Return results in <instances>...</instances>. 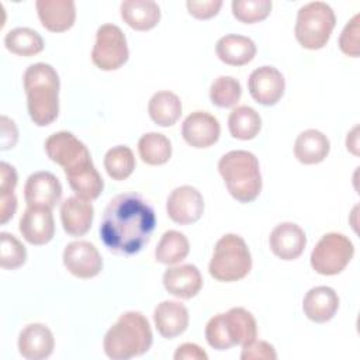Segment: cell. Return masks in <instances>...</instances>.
Listing matches in <instances>:
<instances>
[{
	"mask_svg": "<svg viewBox=\"0 0 360 360\" xmlns=\"http://www.w3.org/2000/svg\"><path fill=\"white\" fill-rule=\"evenodd\" d=\"M138 153L143 163L160 166L169 162L172 156V142L163 134L148 132L138 141Z\"/></svg>",
	"mask_w": 360,
	"mask_h": 360,
	"instance_id": "obj_31",
	"label": "cell"
},
{
	"mask_svg": "<svg viewBox=\"0 0 360 360\" xmlns=\"http://www.w3.org/2000/svg\"><path fill=\"white\" fill-rule=\"evenodd\" d=\"M135 156L134 152L125 146L118 145L107 150L104 156V169L107 174L117 181L128 179L135 170Z\"/></svg>",
	"mask_w": 360,
	"mask_h": 360,
	"instance_id": "obj_33",
	"label": "cell"
},
{
	"mask_svg": "<svg viewBox=\"0 0 360 360\" xmlns=\"http://www.w3.org/2000/svg\"><path fill=\"white\" fill-rule=\"evenodd\" d=\"M302 309L308 319L316 323L330 321L339 309V295L328 285L312 287L304 297Z\"/></svg>",
	"mask_w": 360,
	"mask_h": 360,
	"instance_id": "obj_22",
	"label": "cell"
},
{
	"mask_svg": "<svg viewBox=\"0 0 360 360\" xmlns=\"http://www.w3.org/2000/svg\"><path fill=\"white\" fill-rule=\"evenodd\" d=\"M30 118L38 127L52 124L59 115L60 82L55 68L38 62L30 65L22 75Z\"/></svg>",
	"mask_w": 360,
	"mask_h": 360,
	"instance_id": "obj_2",
	"label": "cell"
},
{
	"mask_svg": "<svg viewBox=\"0 0 360 360\" xmlns=\"http://www.w3.org/2000/svg\"><path fill=\"white\" fill-rule=\"evenodd\" d=\"M152 342L153 335L146 316L138 311H128L107 330L103 349L108 359L128 360L145 354Z\"/></svg>",
	"mask_w": 360,
	"mask_h": 360,
	"instance_id": "obj_3",
	"label": "cell"
},
{
	"mask_svg": "<svg viewBox=\"0 0 360 360\" xmlns=\"http://www.w3.org/2000/svg\"><path fill=\"white\" fill-rule=\"evenodd\" d=\"M221 134L218 120L207 111H194L186 117L181 125L183 139L193 148L204 149L212 146Z\"/></svg>",
	"mask_w": 360,
	"mask_h": 360,
	"instance_id": "obj_15",
	"label": "cell"
},
{
	"mask_svg": "<svg viewBox=\"0 0 360 360\" xmlns=\"http://www.w3.org/2000/svg\"><path fill=\"white\" fill-rule=\"evenodd\" d=\"M18 352L27 360L48 359L55 347L51 329L44 323H30L18 335Z\"/></svg>",
	"mask_w": 360,
	"mask_h": 360,
	"instance_id": "obj_18",
	"label": "cell"
},
{
	"mask_svg": "<svg viewBox=\"0 0 360 360\" xmlns=\"http://www.w3.org/2000/svg\"><path fill=\"white\" fill-rule=\"evenodd\" d=\"M0 266L3 269L14 270L21 267L27 260L25 246L11 233H0Z\"/></svg>",
	"mask_w": 360,
	"mask_h": 360,
	"instance_id": "obj_36",
	"label": "cell"
},
{
	"mask_svg": "<svg viewBox=\"0 0 360 360\" xmlns=\"http://www.w3.org/2000/svg\"><path fill=\"white\" fill-rule=\"evenodd\" d=\"M120 11L124 22L135 31H149L160 20V7L153 0H125Z\"/></svg>",
	"mask_w": 360,
	"mask_h": 360,
	"instance_id": "obj_25",
	"label": "cell"
},
{
	"mask_svg": "<svg viewBox=\"0 0 360 360\" xmlns=\"http://www.w3.org/2000/svg\"><path fill=\"white\" fill-rule=\"evenodd\" d=\"M242 96V86L238 79L232 76L217 77L210 87V100L219 108H229L236 105Z\"/></svg>",
	"mask_w": 360,
	"mask_h": 360,
	"instance_id": "obj_34",
	"label": "cell"
},
{
	"mask_svg": "<svg viewBox=\"0 0 360 360\" xmlns=\"http://www.w3.org/2000/svg\"><path fill=\"white\" fill-rule=\"evenodd\" d=\"M233 17L245 24H255L269 17L273 3L271 0H233L232 4Z\"/></svg>",
	"mask_w": 360,
	"mask_h": 360,
	"instance_id": "obj_35",
	"label": "cell"
},
{
	"mask_svg": "<svg viewBox=\"0 0 360 360\" xmlns=\"http://www.w3.org/2000/svg\"><path fill=\"white\" fill-rule=\"evenodd\" d=\"M335 25L332 7L323 1H311L298 10L294 34L302 48L316 51L328 44Z\"/></svg>",
	"mask_w": 360,
	"mask_h": 360,
	"instance_id": "obj_7",
	"label": "cell"
},
{
	"mask_svg": "<svg viewBox=\"0 0 360 360\" xmlns=\"http://www.w3.org/2000/svg\"><path fill=\"white\" fill-rule=\"evenodd\" d=\"M4 45L14 55L34 56L44 49V39L32 28L17 27L6 34Z\"/></svg>",
	"mask_w": 360,
	"mask_h": 360,
	"instance_id": "obj_32",
	"label": "cell"
},
{
	"mask_svg": "<svg viewBox=\"0 0 360 360\" xmlns=\"http://www.w3.org/2000/svg\"><path fill=\"white\" fill-rule=\"evenodd\" d=\"M166 212L179 225L194 224L204 214L202 194L193 186L176 187L167 197Z\"/></svg>",
	"mask_w": 360,
	"mask_h": 360,
	"instance_id": "obj_11",
	"label": "cell"
},
{
	"mask_svg": "<svg viewBox=\"0 0 360 360\" xmlns=\"http://www.w3.org/2000/svg\"><path fill=\"white\" fill-rule=\"evenodd\" d=\"M62 184L51 172H35L28 176L24 186V198L28 205L53 208L62 198Z\"/></svg>",
	"mask_w": 360,
	"mask_h": 360,
	"instance_id": "obj_16",
	"label": "cell"
},
{
	"mask_svg": "<svg viewBox=\"0 0 360 360\" xmlns=\"http://www.w3.org/2000/svg\"><path fill=\"white\" fill-rule=\"evenodd\" d=\"M218 172L229 194L239 202L255 201L262 191L257 158L249 150H231L218 162Z\"/></svg>",
	"mask_w": 360,
	"mask_h": 360,
	"instance_id": "obj_4",
	"label": "cell"
},
{
	"mask_svg": "<svg viewBox=\"0 0 360 360\" xmlns=\"http://www.w3.org/2000/svg\"><path fill=\"white\" fill-rule=\"evenodd\" d=\"M190 243L184 233L170 229L166 231L155 249V259L162 264H177L187 257Z\"/></svg>",
	"mask_w": 360,
	"mask_h": 360,
	"instance_id": "obj_30",
	"label": "cell"
},
{
	"mask_svg": "<svg viewBox=\"0 0 360 360\" xmlns=\"http://www.w3.org/2000/svg\"><path fill=\"white\" fill-rule=\"evenodd\" d=\"M17 210V197L14 193L0 194V222L6 224L13 218Z\"/></svg>",
	"mask_w": 360,
	"mask_h": 360,
	"instance_id": "obj_43",
	"label": "cell"
},
{
	"mask_svg": "<svg viewBox=\"0 0 360 360\" xmlns=\"http://www.w3.org/2000/svg\"><path fill=\"white\" fill-rule=\"evenodd\" d=\"M354 255L352 240L338 232L323 235L311 252V266L322 276H336L342 273Z\"/></svg>",
	"mask_w": 360,
	"mask_h": 360,
	"instance_id": "obj_8",
	"label": "cell"
},
{
	"mask_svg": "<svg viewBox=\"0 0 360 360\" xmlns=\"http://www.w3.org/2000/svg\"><path fill=\"white\" fill-rule=\"evenodd\" d=\"M174 360H207L208 354L195 343H183L174 352Z\"/></svg>",
	"mask_w": 360,
	"mask_h": 360,
	"instance_id": "obj_42",
	"label": "cell"
},
{
	"mask_svg": "<svg viewBox=\"0 0 360 360\" xmlns=\"http://www.w3.org/2000/svg\"><path fill=\"white\" fill-rule=\"evenodd\" d=\"M18 225L22 238L35 246L46 245L55 235V221L52 210L48 207L28 205Z\"/></svg>",
	"mask_w": 360,
	"mask_h": 360,
	"instance_id": "obj_14",
	"label": "cell"
},
{
	"mask_svg": "<svg viewBox=\"0 0 360 360\" xmlns=\"http://www.w3.org/2000/svg\"><path fill=\"white\" fill-rule=\"evenodd\" d=\"M186 7L193 17L198 20H208L218 14L219 8L222 7V0H188L186 3Z\"/></svg>",
	"mask_w": 360,
	"mask_h": 360,
	"instance_id": "obj_39",
	"label": "cell"
},
{
	"mask_svg": "<svg viewBox=\"0 0 360 360\" xmlns=\"http://www.w3.org/2000/svg\"><path fill=\"white\" fill-rule=\"evenodd\" d=\"M228 128L233 138L249 141L259 135L262 129V118L255 108L239 105L231 111L228 117Z\"/></svg>",
	"mask_w": 360,
	"mask_h": 360,
	"instance_id": "obj_29",
	"label": "cell"
},
{
	"mask_svg": "<svg viewBox=\"0 0 360 360\" xmlns=\"http://www.w3.org/2000/svg\"><path fill=\"white\" fill-rule=\"evenodd\" d=\"M17 186V172L15 169L6 163H0V194L14 193V188Z\"/></svg>",
	"mask_w": 360,
	"mask_h": 360,
	"instance_id": "obj_41",
	"label": "cell"
},
{
	"mask_svg": "<svg viewBox=\"0 0 360 360\" xmlns=\"http://www.w3.org/2000/svg\"><path fill=\"white\" fill-rule=\"evenodd\" d=\"M357 131H359V127L356 125L349 134H347V138H346V146H347V150H350L353 155H359V135H357Z\"/></svg>",
	"mask_w": 360,
	"mask_h": 360,
	"instance_id": "obj_44",
	"label": "cell"
},
{
	"mask_svg": "<svg viewBox=\"0 0 360 360\" xmlns=\"http://www.w3.org/2000/svg\"><path fill=\"white\" fill-rule=\"evenodd\" d=\"M271 252L281 260L298 259L305 246L307 236L301 226L294 222H281L273 228L269 236Z\"/></svg>",
	"mask_w": 360,
	"mask_h": 360,
	"instance_id": "obj_17",
	"label": "cell"
},
{
	"mask_svg": "<svg viewBox=\"0 0 360 360\" xmlns=\"http://www.w3.org/2000/svg\"><path fill=\"white\" fill-rule=\"evenodd\" d=\"M252 270V255L245 239L236 233H226L215 243L208 264L212 278L222 283L242 280Z\"/></svg>",
	"mask_w": 360,
	"mask_h": 360,
	"instance_id": "obj_6",
	"label": "cell"
},
{
	"mask_svg": "<svg viewBox=\"0 0 360 360\" xmlns=\"http://www.w3.org/2000/svg\"><path fill=\"white\" fill-rule=\"evenodd\" d=\"M38 18L51 32H63L72 28L76 20L73 0H38L35 3Z\"/></svg>",
	"mask_w": 360,
	"mask_h": 360,
	"instance_id": "obj_21",
	"label": "cell"
},
{
	"mask_svg": "<svg viewBox=\"0 0 360 360\" xmlns=\"http://www.w3.org/2000/svg\"><path fill=\"white\" fill-rule=\"evenodd\" d=\"M0 122H1V149L7 150L10 148H14V145L17 143L18 131H17L15 122L6 115H1Z\"/></svg>",
	"mask_w": 360,
	"mask_h": 360,
	"instance_id": "obj_40",
	"label": "cell"
},
{
	"mask_svg": "<svg viewBox=\"0 0 360 360\" xmlns=\"http://www.w3.org/2000/svg\"><path fill=\"white\" fill-rule=\"evenodd\" d=\"M66 270L77 278H93L103 269V259L97 248L87 240H75L63 250Z\"/></svg>",
	"mask_w": 360,
	"mask_h": 360,
	"instance_id": "obj_12",
	"label": "cell"
},
{
	"mask_svg": "<svg viewBox=\"0 0 360 360\" xmlns=\"http://www.w3.org/2000/svg\"><path fill=\"white\" fill-rule=\"evenodd\" d=\"M148 114L156 125L172 127L181 115V101L173 91H158L148 103Z\"/></svg>",
	"mask_w": 360,
	"mask_h": 360,
	"instance_id": "obj_27",
	"label": "cell"
},
{
	"mask_svg": "<svg viewBox=\"0 0 360 360\" xmlns=\"http://www.w3.org/2000/svg\"><path fill=\"white\" fill-rule=\"evenodd\" d=\"M240 359L242 360H276L277 353L273 345L264 340L255 339L242 346Z\"/></svg>",
	"mask_w": 360,
	"mask_h": 360,
	"instance_id": "obj_38",
	"label": "cell"
},
{
	"mask_svg": "<svg viewBox=\"0 0 360 360\" xmlns=\"http://www.w3.org/2000/svg\"><path fill=\"white\" fill-rule=\"evenodd\" d=\"M330 150L328 136L318 129L302 131L294 142V156L302 165H316L326 159Z\"/></svg>",
	"mask_w": 360,
	"mask_h": 360,
	"instance_id": "obj_26",
	"label": "cell"
},
{
	"mask_svg": "<svg viewBox=\"0 0 360 360\" xmlns=\"http://www.w3.org/2000/svg\"><path fill=\"white\" fill-rule=\"evenodd\" d=\"M66 179L75 194L87 201L96 200L104 188L103 177L93 163L68 173Z\"/></svg>",
	"mask_w": 360,
	"mask_h": 360,
	"instance_id": "obj_28",
	"label": "cell"
},
{
	"mask_svg": "<svg viewBox=\"0 0 360 360\" xmlns=\"http://www.w3.org/2000/svg\"><path fill=\"white\" fill-rule=\"evenodd\" d=\"M257 336L255 316L242 307L231 308L214 315L205 325L207 343L215 350H228L232 346H243Z\"/></svg>",
	"mask_w": 360,
	"mask_h": 360,
	"instance_id": "obj_5",
	"label": "cell"
},
{
	"mask_svg": "<svg viewBox=\"0 0 360 360\" xmlns=\"http://www.w3.org/2000/svg\"><path fill=\"white\" fill-rule=\"evenodd\" d=\"M255 42L245 35L228 34L221 37L215 45V53L226 65L243 66L256 56Z\"/></svg>",
	"mask_w": 360,
	"mask_h": 360,
	"instance_id": "obj_24",
	"label": "cell"
},
{
	"mask_svg": "<svg viewBox=\"0 0 360 360\" xmlns=\"http://www.w3.org/2000/svg\"><path fill=\"white\" fill-rule=\"evenodd\" d=\"M94 208L91 202L77 195L63 200L60 204V221L65 232L70 236L86 235L93 224Z\"/></svg>",
	"mask_w": 360,
	"mask_h": 360,
	"instance_id": "obj_20",
	"label": "cell"
},
{
	"mask_svg": "<svg viewBox=\"0 0 360 360\" xmlns=\"http://www.w3.org/2000/svg\"><path fill=\"white\" fill-rule=\"evenodd\" d=\"M188 311L179 301H162L153 311V322L159 335L165 339H174L188 326Z\"/></svg>",
	"mask_w": 360,
	"mask_h": 360,
	"instance_id": "obj_23",
	"label": "cell"
},
{
	"mask_svg": "<svg viewBox=\"0 0 360 360\" xmlns=\"http://www.w3.org/2000/svg\"><path fill=\"white\" fill-rule=\"evenodd\" d=\"M359 35H360V15L354 14L353 18L345 25L339 37V48L345 55L352 58H357L360 55Z\"/></svg>",
	"mask_w": 360,
	"mask_h": 360,
	"instance_id": "obj_37",
	"label": "cell"
},
{
	"mask_svg": "<svg viewBox=\"0 0 360 360\" xmlns=\"http://www.w3.org/2000/svg\"><path fill=\"white\" fill-rule=\"evenodd\" d=\"M156 226L152 205L138 193H122L110 200L100 224V239L117 255H136L150 240Z\"/></svg>",
	"mask_w": 360,
	"mask_h": 360,
	"instance_id": "obj_1",
	"label": "cell"
},
{
	"mask_svg": "<svg viewBox=\"0 0 360 360\" xmlns=\"http://www.w3.org/2000/svg\"><path fill=\"white\" fill-rule=\"evenodd\" d=\"M45 152L52 162L63 167L65 174L93 163L87 146L68 131H59L48 136Z\"/></svg>",
	"mask_w": 360,
	"mask_h": 360,
	"instance_id": "obj_10",
	"label": "cell"
},
{
	"mask_svg": "<svg viewBox=\"0 0 360 360\" xmlns=\"http://www.w3.org/2000/svg\"><path fill=\"white\" fill-rule=\"evenodd\" d=\"M248 89L252 98L262 105H274L284 96L285 79L274 66H260L248 79Z\"/></svg>",
	"mask_w": 360,
	"mask_h": 360,
	"instance_id": "obj_13",
	"label": "cell"
},
{
	"mask_svg": "<svg viewBox=\"0 0 360 360\" xmlns=\"http://www.w3.org/2000/svg\"><path fill=\"white\" fill-rule=\"evenodd\" d=\"M163 285L166 291L177 298L190 300L202 288V276L194 264H179L169 267L163 273Z\"/></svg>",
	"mask_w": 360,
	"mask_h": 360,
	"instance_id": "obj_19",
	"label": "cell"
},
{
	"mask_svg": "<svg viewBox=\"0 0 360 360\" xmlns=\"http://www.w3.org/2000/svg\"><path fill=\"white\" fill-rule=\"evenodd\" d=\"M129 56L125 34L115 24H103L96 32L91 60L100 70H117Z\"/></svg>",
	"mask_w": 360,
	"mask_h": 360,
	"instance_id": "obj_9",
	"label": "cell"
}]
</instances>
